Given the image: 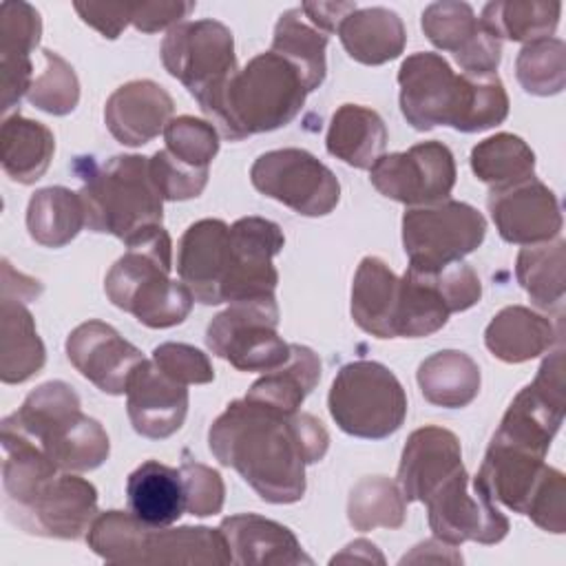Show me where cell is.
Wrapping results in <instances>:
<instances>
[{
    "mask_svg": "<svg viewBox=\"0 0 566 566\" xmlns=\"http://www.w3.org/2000/svg\"><path fill=\"white\" fill-rule=\"evenodd\" d=\"M208 447L261 500L294 504L305 495V467L325 458L329 433L312 413H283L243 396L210 424Z\"/></svg>",
    "mask_w": 566,
    "mask_h": 566,
    "instance_id": "6da1fadb",
    "label": "cell"
},
{
    "mask_svg": "<svg viewBox=\"0 0 566 566\" xmlns=\"http://www.w3.org/2000/svg\"><path fill=\"white\" fill-rule=\"evenodd\" d=\"M307 97L301 73L281 55L268 51L254 55L217 93L199 104L221 137H245L287 126Z\"/></svg>",
    "mask_w": 566,
    "mask_h": 566,
    "instance_id": "7a4b0ae2",
    "label": "cell"
},
{
    "mask_svg": "<svg viewBox=\"0 0 566 566\" xmlns=\"http://www.w3.org/2000/svg\"><path fill=\"white\" fill-rule=\"evenodd\" d=\"M126 248L104 279L111 303L153 329L184 323L195 296L184 281L170 279L172 241L164 226L144 232Z\"/></svg>",
    "mask_w": 566,
    "mask_h": 566,
    "instance_id": "3957f363",
    "label": "cell"
},
{
    "mask_svg": "<svg viewBox=\"0 0 566 566\" xmlns=\"http://www.w3.org/2000/svg\"><path fill=\"white\" fill-rule=\"evenodd\" d=\"M80 396L64 380L35 387L2 427L31 438L60 471H93L108 460L111 442L104 427L82 413Z\"/></svg>",
    "mask_w": 566,
    "mask_h": 566,
    "instance_id": "277c9868",
    "label": "cell"
},
{
    "mask_svg": "<svg viewBox=\"0 0 566 566\" xmlns=\"http://www.w3.org/2000/svg\"><path fill=\"white\" fill-rule=\"evenodd\" d=\"M82 179L77 195L88 230L113 234L130 245L161 226L164 199L153 181L148 157L115 155L104 164H91Z\"/></svg>",
    "mask_w": 566,
    "mask_h": 566,
    "instance_id": "5b68a950",
    "label": "cell"
},
{
    "mask_svg": "<svg viewBox=\"0 0 566 566\" xmlns=\"http://www.w3.org/2000/svg\"><path fill=\"white\" fill-rule=\"evenodd\" d=\"M86 544L111 564H230L219 528L150 526L115 509L97 513Z\"/></svg>",
    "mask_w": 566,
    "mask_h": 566,
    "instance_id": "8992f818",
    "label": "cell"
},
{
    "mask_svg": "<svg viewBox=\"0 0 566 566\" xmlns=\"http://www.w3.org/2000/svg\"><path fill=\"white\" fill-rule=\"evenodd\" d=\"M544 458L491 438L473 480L493 502L528 515L546 533L562 535L566 531V478Z\"/></svg>",
    "mask_w": 566,
    "mask_h": 566,
    "instance_id": "52a82bcc",
    "label": "cell"
},
{
    "mask_svg": "<svg viewBox=\"0 0 566 566\" xmlns=\"http://www.w3.org/2000/svg\"><path fill=\"white\" fill-rule=\"evenodd\" d=\"M329 416L354 438L382 440L407 418V394L389 367L376 360H354L338 369L329 396Z\"/></svg>",
    "mask_w": 566,
    "mask_h": 566,
    "instance_id": "ba28073f",
    "label": "cell"
},
{
    "mask_svg": "<svg viewBox=\"0 0 566 566\" xmlns=\"http://www.w3.org/2000/svg\"><path fill=\"white\" fill-rule=\"evenodd\" d=\"M274 294L234 301L206 329L208 349L239 371H272L287 363L290 343L276 334Z\"/></svg>",
    "mask_w": 566,
    "mask_h": 566,
    "instance_id": "9c48e42d",
    "label": "cell"
},
{
    "mask_svg": "<svg viewBox=\"0 0 566 566\" xmlns=\"http://www.w3.org/2000/svg\"><path fill=\"white\" fill-rule=\"evenodd\" d=\"M486 219L473 206L444 199L429 206H411L402 214V245L409 268L433 272L462 261L480 248Z\"/></svg>",
    "mask_w": 566,
    "mask_h": 566,
    "instance_id": "30bf717a",
    "label": "cell"
},
{
    "mask_svg": "<svg viewBox=\"0 0 566 566\" xmlns=\"http://www.w3.org/2000/svg\"><path fill=\"white\" fill-rule=\"evenodd\" d=\"M398 86L400 111L416 130H431L442 124L464 133L473 75H455L442 55L420 51L402 60Z\"/></svg>",
    "mask_w": 566,
    "mask_h": 566,
    "instance_id": "8fae6325",
    "label": "cell"
},
{
    "mask_svg": "<svg viewBox=\"0 0 566 566\" xmlns=\"http://www.w3.org/2000/svg\"><path fill=\"white\" fill-rule=\"evenodd\" d=\"M161 62L199 104L239 71L232 31L212 18L168 29L161 42Z\"/></svg>",
    "mask_w": 566,
    "mask_h": 566,
    "instance_id": "7c38bea8",
    "label": "cell"
},
{
    "mask_svg": "<svg viewBox=\"0 0 566 566\" xmlns=\"http://www.w3.org/2000/svg\"><path fill=\"white\" fill-rule=\"evenodd\" d=\"M252 186L303 217H325L340 199L336 175L303 148L259 155L250 168Z\"/></svg>",
    "mask_w": 566,
    "mask_h": 566,
    "instance_id": "4fadbf2b",
    "label": "cell"
},
{
    "mask_svg": "<svg viewBox=\"0 0 566 566\" xmlns=\"http://www.w3.org/2000/svg\"><path fill=\"white\" fill-rule=\"evenodd\" d=\"M566 413V365L564 347L548 354L533 382L511 400L493 438L546 455Z\"/></svg>",
    "mask_w": 566,
    "mask_h": 566,
    "instance_id": "5bb4252c",
    "label": "cell"
},
{
    "mask_svg": "<svg viewBox=\"0 0 566 566\" xmlns=\"http://www.w3.org/2000/svg\"><path fill=\"white\" fill-rule=\"evenodd\" d=\"M433 537L460 546L464 542L497 544L509 533L506 515L464 469L449 475L424 500Z\"/></svg>",
    "mask_w": 566,
    "mask_h": 566,
    "instance_id": "9a60e30c",
    "label": "cell"
},
{
    "mask_svg": "<svg viewBox=\"0 0 566 566\" xmlns=\"http://www.w3.org/2000/svg\"><path fill=\"white\" fill-rule=\"evenodd\" d=\"M455 159L442 142H420L405 153L380 155L369 168L371 186L405 206H429L449 199L455 186Z\"/></svg>",
    "mask_w": 566,
    "mask_h": 566,
    "instance_id": "2e32d148",
    "label": "cell"
},
{
    "mask_svg": "<svg viewBox=\"0 0 566 566\" xmlns=\"http://www.w3.org/2000/svg\"><path fill=\"white\" fill-rule=\"evenodd\" d=\"M42 294V283L33 276L15 272L2 261V296H0V378L18 385L35 376L46 360V349L38 336L35 321L27 303Z\"/></svg>",
    "mask_w": 566,
    "mask_h": 566,
    "instance_id": "e0dca14e",
    "label": "cell"
},
{
    "mask_svg": "<svg viewBox=\"0 0 566 566\" xmlns=\"http://www.w3.org/2000/svg\"><path fill=\"white\" fill-rule=\"evenodd\" d=\"M281 228L263 217H241L228 232V274L223 303L274 294L279 272L272 259L283 250Z\"/></svg>",
    "mask_w": 566,
    "mask_h": 566,
    "instance_id": "ac0fdd59",
    "label": "cell"
},
{
    "mask_svg": "<svg viewBox=\"0 0 566 566\" xmlns=\"http://www.w3.org/2000/svg\"><path fill=\"white\" fill-rule=\"evenodd\" d=\"M9 517L31 535L80 539L97 517V489L73 473H57Z\"/></svg>",
    "mask_w": 566,
    "mask_h": 566,
    "instance_id": "d6986e66",
    "label": "cell"
},
{
    "mask_svg": "<svg viewBox=\"0 0 566 566\" xmlns=\"http://www.w3.org/2000/svg\"><path fill=\"white\" fill-rule=\"evenodd\" d=\"M422 31L429 42L453 53V60L469 75H491L502 60V42L475 18L471 4L442 0L422 11Z\"/></svg>",
    "mask_w": 566,
    "mask_h": 566,
    "instance_id": "ffe728a7",
    "label": "cell"
},
{
    "mask_svg": "<svg viewBox=\"0 0 566 566\" xmlns=\"http://www.w3.org/2000/svg\"><path fill=\"white\" fill-rule=\"evenodd\" d=\"M486 206L506 243H546L557 239L564 226L555 192L537 177L502 190H491Z\"/></svg>",
    "mask_w": 566,
    "mask_h": 566,
    "instance_id": "44dd1931",
    "label": "cell"
},
{
    "mask_svg": "<svg viewBox=\"0 0 566 566\" xmlns=\"http://www.w3.org/2000/svg\"><path fill=\"white\" fill-rule=\"evenodd\" d=\"M66 356L88 382L111 396L126 394L135 367L144 360V354L113 325L95 318L69 334Z\"/></svg>",
    "mask_w": 566,
    "mask_h": 566,
    "instance_id": "7402d4cb",
    "label": "cell"
},
{
    "mask_svg": "<svg viewBox=\"0 0 566 566\" xmlns=\"http://www.w3.org/2000/svg\"><path fill=\"white\" fill-rule=\"evenodd\" d=\"M186 387L144 358L126 387V411L133 429L150 440H164L179 431L188 413Z\"/></svg>",
    "mask_w": 566,
    "mask_h": 566,
    "instance_id": "603a6c76",
    "label": "cell"
},
{
    "mask_svg": "<svg viewBox=\"0 0 566 566\" xmlns=\"http://www.w3.org/2000/svg\"><path fill=\"white\" fill-rule=\"evenodd\" d=\"M228 232L221 219H199L179 239L177 274L203 305L223 303V281L228 274Z\"/></svg>",
    "mask_w": 566,
    "mask_h": 566,
    "instance_id": "cb8c5ba5",
    "label": "cell"
},
{
    "mask_svg": "<svg viewBox=\"0 0 566 566\" xmlns=\"http://www.w3.org/2000/svg\"><path fill=\"white\" fill-rule=\"evenodd\" d=\"M464 469L460 440L436 424L411 431L398 464V486L407 502H422L455 471Z\"/></svg>",
    "mask_w": 566,
    "mask_h": 566,
    "instance_id": "d4e9b609",
    "label": "cell"
},
{
    "mask_svg": "<svg viewBox=\"0 0 566 566\" xmlns=\"http://www.w3.org/2000/svg\"><path fill=\"white\" fill-rule=\"evenodd\" d=\"M42 35V20L35 7L22 0L0 4V108L9 111L29 93L33 82L31 51Z\"/></svg>",
    "mask_w": 566,
    "mask_h": 566,
    "instance_id": "484cf974",
    "label": "cell"
},
{
    "mask_svg": "<svg viewBox=\"0 0 566 566\" xmlns=\"http://www.w3.org/2000/svg\"><path fill=\"white\" fill-rule=\"evenodd\" d=\"M175 102L153 80H133L111 93L104 106V122L111 135L124 146H144L166 130Z\"/></svg>",
    "mask_w": 566,
    "mask_h": 566,
    "instance_id": "4316f807",
    "label": "cell"
},
{
    "mask_svg": "<svg viewBox=\"0 0 566 566\" xmlns=\"http://www.w3.org/2000/svg\"><path fill=\"white\" fill-rule=\"evenodd\" d=\"M230 564L237 566H296L312 564L296 535L263 515L239 513L223 517L219 524Z\"/></svg>",
    "mask_w": 566,
    "mask_h": 566,
    "instance_id": "83f0119b",
    "label": "cell"
},
{
    "mask_svg": "<svg viewBox=\"0 0 566 566\" xmlns=\"http://www.w3.org/2000/svg\"><path fill=\"white\" fill-rule=\"evenodd\" d=\"M562 343V329L524 305L500 310L484 329L486 349L504 363H526Z\"/></svg>",
    "mask_w": 566,
    "mask_h": 566,
    "instance_id": "f1b7e54d",
    "label": "cell"
},
{
    "mask_svg": "<svg viewBox=\"0 0 566 566\" xmlns=\"http://www.w3.org/2000/svg\"><path fill=\"white\" fill-rule=\"evenodd\" d=\"M347 55L367 66L396 60L407 44L400 15L387 7H365L352 11L338 27Z\"/></svg>",
    "mask_w": 566,
    "mask_h": 566,
    "instance_id": "f546056e",
    "label": "cell"
},
{
    "mask_svg": "<svg viewBox=\"0 0 566 566\" xmlns=\"http://www.w3.org/2000/svg\"><path fill=\"white\" fill-rule=\"evenodd\" d=\"M400 279L378 256H365L358 263L352 283V318L354 323L376 336L396 338V307Z\"/></svg>",
    "mask_w": 566,
    "mask_h": 566,
    "instance_id": "4dcf8cb0",
    "label": "cell"
},
{
    "mask_svg": "<svg viewBox=\"0 0 566 566\" xmlns=\"http://www.w3.org/2000/svg\"><path fill=\"white\" fill-rule=\"evenodd\" d=\"M128 511L150 526H170L186 511L181 471L157 460L142 462L126 480Z\"/></svg>",
    "mask_w": 566,
    "mask_h": 566,
    "instance_id": "1f68e13d",
    "label": "cell"
},
{
    "mask_svg": "<svg viewBox=\"0 0 566 566\" xmlns=\"http://www.w3.org/2000/svg\"><path fill=\"white\" fill-rule=\"evenodd\" d=\"M325 146L336 159L354 168L369 170L385 153L387 126L374 108L343 104L332 115Z\"/></svg>",
    "mask_w": 566,
    "mask_h": 566,
    "instance_id": "d6a6232c",
    "label": "cell"
},
{
    "mask_svg": "<svg viewBox=\"0 0 566 566\" xmlns=\"http://www.w3.org/2000/svg\"><path fill=\"white\" fill-rule=\"evenodd\" d=\"M55 153L53 133L20 113L4 117L0 126L2 170L18 184H35L49 168Z\"/></svg>",
    "mask_w": 566,
    "mask_h": 566,
    "instance_id": "836d02e7",
    "label": "cell"
},
{
    "mask_svg": "<svg viewBox=\"0 0 566 566\" xmlns=\"http://www.w3.org/2000/svg\"><path fill=\"white\" fill-rule=\"evenodd\" d=\"M60 467L24 433L2 427V489L7 513L22 509Z\"/></svg>",
    "mask_w": 566,
    "mask_h": 566,
    "instance_id": "e575fe53",
    "label": "cell"
},
{
    "mask_svg": "<svg viewBox=\"0 0 566 566\" xmlns=\"http://www.w3.org/2000/svg\"><path fill=\"white\" fill-rule=\"evenodd\" d=\"M416 378L424 400L444 409L467 407L480 391V367L460 349L431 354L420 363Z\"/></svg>",
    "mask_w": 566,
    "mask_h": 566,
    "instance_id": "d590c367",
    "label": "cell"
},
{
    "mask_svg": "<svg viewBox=\"0 0 566 566\" xmlns=\"http://www.w3.org/2000/svg\"><path fill=\"white\" fill-rule=\"evenodd\" d=\"M321 380V360L314 349L290 343V358L281 367L265 371L245 394V398L294 413Z\"/></svg>",
    "mask_w": 566,
    "mask_h": 566,
    "instance_id": "8d00e7d4",
    "label": "cell"
},
{
    "mask_svg": "<svg viewBox=\"0 0 566 566\" xmlns=\"http://www.w3.org/2000/svg\"><path fill=\"white\" fill-rule=\"evenodd\" d=\"M451 307L442 296L431 272L407 268L400 276L398 307L394 332L396 338H422L442 329L451 316Z\"/></svg>",
    "mask_w": 566,
    "mask_h": 566,
    "instance_id": "74e56055",
    "label": "cell"
},
{
    "mask_svg": "<svg viewBox=\"0 0 566 566\" xmlns=\"http://www.w3.org/2000/svg\"><path fill=\"white\" fill-rule=\"evenodd\" d=\"M86 226L84 206L77 192L64 186L40 188L27 206L29 237L44 248H62L71 243Z\"/></svg>",
    "mask_w": 566,
    "mask_h": 566,
    "instance_id": "f35d334b",
    "label": "cell"
},
{
    "mask_svg": "<svg viewBox=\"0 0 566 566\" xmlns=\"http://www.w3.org/2000/svg\"><path fill=\"white\" fill-rule=\"evenodd\" d=\"M325 49H327V35L316 27L307 24L298 7L281 13L274 27L270 51L287 60L301 73L307 93L318 88L325 80V73H327Z\"/></svg>",
    "mask_w": 566,
    "mask_h": 566,
    "instance_id": "ab89813d",
    "label": "cell"
},
{
    "mask_svg": "<svg viewBox=\"0 0 566 566\" xmlns=\"http://www.w3.org/2000/svg\"><path fill=\"white\" fill-rule=\"evenodd\" d=\"M515 276L537 307H562L566 292V241L557 237L522 248L515 261Z\"/></svg>",
    "mask_w": 566,
    "mask_h": 566,
    "instance_id": "60d3db41",
    "label": "cell"
},
{
    "mask_svg": "<svg viewBox=\"0 0 566 566\" xmlns=\"http://www.w3.org/2000/svg\"><path fill=\"white\" fill-rule=\"evenodd\" d=\"M471 170L491 190H502L535 177V153L522 137L497 133L473 146Z\"/></svg>",
    "mask_w": 566,
    "mask_h": 566,
    "instance_id": "b9f144b4",
    "label": "cell"
},
{
    "mask_svg": "<svg viewBox=\"0 0 566 566\" xmlns=\"http://www.w3.org/2000/svg\"><path fill=\"white\" fill-rule=\"evenodd\" d=\"M562 4L544 0H506L489 2L480 22L502 42H535L551 38L559 24Z\"/></svg>",
    "mask_w": 566,
    "mask_h": 566,
    "instance_id": "7bdbcfd3",
    "label": "cell"
},
{
    "mask_svg": "<svg viewBox=\"0 0 566 566\" xmlns=\"http://www.w3.org/2000/svg\"><path fill=\"white\" fill-rule=\"evenodd\" d=\"M407 517V500L398 482L387 475L360 478L349 491L347 520L356 531L400 528Z\"/></svg>",
    "mask_w": 566,
    "mask_h": 566,
    "instance_id": "ee69618b",
    "label": "cell"
},
{
    "mask_svg": "<svg viewBox=\"0 0 566 566\" xmlns=\"http://www.w3.org/2000/svg\"><path fill=\"white\" fill-rule=\"evenodd\" d=\"M515 75L531 95L548 97L566 84V46L559 38H542L522 46L515 60Z\"/></svg>",
    "mask_w": 566,
    "mask_h": 566,
    "instance_id": "f6af8a7d",
    "label": "cell"
},
{
    "mask_svg": "<svg viewBox=\"0 0 566 566\" xmlns=\"http://www.w3.org/2000/svg\"><path fill=\"white\" fill-rule=\"evenodd\" d=\"M44 71L31 82L27 99L49 113V115H69L80 102V82L73 66L55 51L44 49Z\"/></svg>",
    "mask_w": 566,
    "mask_h": 566,
    "instance_id": "bcb514c9",
    "label": "cell"
},
{
    "mask_svg": "<svg viewBox=\"0 0 566 566\" xmlns=\"http://www.w3.org/2000/svg\"><path fill=\"white\" fill-rule=\"evenodd\" d=\"M166 150L181 164L192 168H208L219 153V130L192 115L172 117L164 130Z\"/></svg>",
    "mask_w": 566,
    "mask_h": 566,
    "instance_id": "7dc6e473",
    "label": "cell"
},
{
    "mask_svg": "<svg viewBox=\"0 0 566 566\" xmlns=\"http://www.w3.org/2000/svg\"><path fill=\"white\" fill-rule=\"evenodd\" d=\"M150 159V175L164 201H186L203 192L208 184V168H192L177 161L166 148Z\"/></svg>",
    "mask_w": 566,
    "mask_h": 566,
    "instance_id": "c3c4849f",
    "label": "cell"
},
{
    "mask_svg": "<svg viewBox=\"0 0 566 566\" xmlns=\"http://www.w3.org/2000/svg\"><path fill=\"white\" fill-rule=\"evenodd\" d=\"M181 482L186 495V511L195 517L217 515L223 509L226 500V484L212 467L195 462L190 458L181 464Z\"/></svg>",
    "mask_w": 566,
    "mask_h": 566,
    "instance_id": "681fc988",
    "label": "cell"
},
{
    "mask_svg": "<svg viewBox=\"0 0 566 566\" xmlns=\"http://www.w3.org/2000/svg\"><path fill=\"white\" fill-rule=\"evenodd\" d=\"M153 363L181 385H206L214 380L210 358L186 343H161L153 349Z\"/></svg>",
    "mask_w": 566,
    "mask_h": 566,
    "instance_id": "f907efd6",
    "label": "cell"
},
{
    "mask_svg": "<svg viewBox=\"0 0 566 566\" xmlns=\"http://www.w3.org/2000/svg\"><path fill=\"white\" fill-rule=\"evenodd\" d=\"M195 9V2L186 0H150L133 2L130 24L142 33H157L161 29L177 27Z\"/></svg>",
    "mask_w": 566,
    "mask_h": 566,
    "instance_id": "816d5d0a",
    "label": "cell"
},
{
    "mask_svg": "<svg viewBox=\"0 0 566 566\" xmlns=\"http://www.w3.org/2000/svg\"><path fill=\"white\" fill-rule=\"evenodd\" d=\"M73 9L88 27H93L108 40L119 38V33L130 24L133 15V2H75Z\"/></svg>",
    "mask_w": 566,
    "mask_h": 566,
    "instance_id": "f5cc1de1",
    "label": "cell"
},
{
    "mask_svg": "<svg viewBox=\"0 0 566 566\" xmlns=\"http://www.w3.org/2000/svg\"><path fill=\"white\" fill-rule=\"evenodd\" d=\"M303 15L312 22L323 33H334L338 31L340 22L358 9L356 2H303L298 7Z\"/></svg>",
    "mask_w": 566,
    "mask_h": 566,
    "instance_id": "db71d44e",
    "label": "cell"
},
{
    "mask_svg": "<svg viewBox=\"0 0 566 566\" xmlns=\"http://www.w3.org/2000/svg\"><path fill=\"white\" fill-rule=\"evenodd\" d=\"M407 562H416V564H422V562H449V564H460L462 562V555L455 551V546L433 537V539H427L418 546H413V551L409 555H405L400 559V564H407Z\"/></svg>",
    "mask_w": 566,
    "mask_h": 566,
    "instance_id": "11a10c76",
    "label": "cell"
},
{
    "mask_svg": "<svg viewBox=\"0 0 566 566\" xmlns=\"http://www.w3.org/2000/svg\"><path fill=\"white\" fill-rule=\"evenodd\" d=\"M329 562L332 564H336V562H365V564L376 562V564H385V557L378 553V548L371 542L354 539L338 555H334Z\"/></svg>",
    "mask_w": 566,
    "mask_h": 566,
    "instance_id": "9f6ffc18",
    "label": "cell"
}]
</instances>
